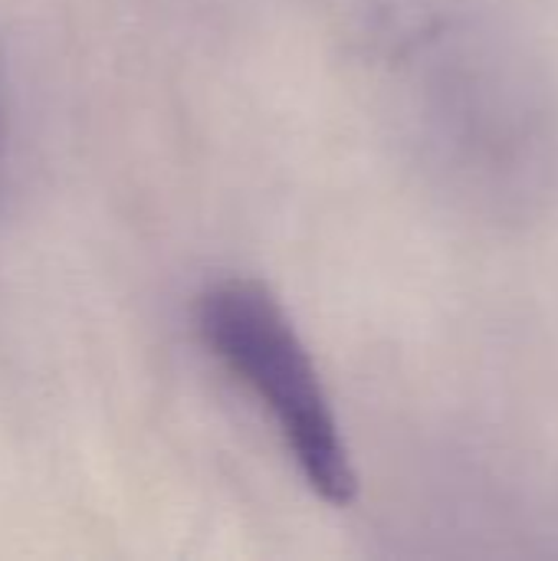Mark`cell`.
<instances>
[{
    "label": "cell",
    "mask_w": 558,
    "mask_h": 561,
    "mask_svg": "<svg viewBox=\"0 0 558 561\" xmlns=\"http://www.w3.org/2000/svg\"><path fill=\"white\" fill-rule=\"evenodd\" d=\"M197 329L210 355L270 411L309 490L329 506H352L358 473L332 398L273 289L247 276L210 283L197 299Z\"/></svg>",
    "instance_id": "obj_1"
}]
</instances>
